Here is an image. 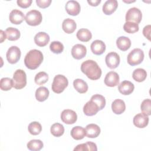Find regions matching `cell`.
Returning <instances> with one entry per match:
<instances>
[{"instance_id":"cell-1","label":"cell","mask_w":151,"mask_h":151,"mask_svg":"<svg viewBox=\"0 0 151 151\" xmlns=\"http://www.w3.org/2000/svg\"><path fill=\"white\" fill-rule=\"evenodd\" d=\"M81 71L92 80H96L101 76V70L97 63L91 60L84 61L81 65Z\"/></svg>"},{"instance_id":"cell-2","label":"cell","mask_w":151,"mask_h":151,"mask_svg":"<svg viewBox=\"0 0 151 151\" xmlns=\"http://www.w3.org/2000/svg\"><path fill=\"white\" fill-rule=\"evenodd\" d=\"M44 59L43 54L40 50L33 49L30 50L25 55L24 64L30 70L37 68L42 63Z\"/></svg>"},{"instance_id":"cell-3","label":"cell","mask_w":151,"mask_h":151,"mask_svg":"<svg viewBox=\"0 0 151 151\" xmlns=\"http://www.w3.org/2000/svg\"><path fill=\"white\" fill-rule=\"evenodd\" d=\"M68 84V81L67 78L62 74H58L53 79L51 88L54 93L59 94L64 90Z\"/></svg>"},{"instance_id":"cell-4","label":"cell","mask_w":151,"mask_h":151,"mask_svg":"<svg viewBox=\"0 0 151 151\" xmlns=\"http://www.w3.org/2000/svg\"><path fill=\"white\" fill-rule=\"evenodd\" d=\"M13 87L16 89H21L27 84V75L21 69L17 70L13 75Z\"/></svg>"},{"instance_id":"cell-5","label":"cell","mask_w":151,"mask_h":151,"mask_svg":"<svg viewBox=\"0 0 151 151\" xmlns=\"http://www.w3.org/2000/svg\"><path fill=\"white\" fill-rule=\"evenodd\" d=\"M144 59V52L140 48H134L127 55V61L129 65L134 66L140 64Z\"/></svg>"},{"instance_id":"cell-6","label":"cell","mask_w":151,"mask_h":151,"mask_svg":"<svg viewBox=\"0 0 151 151\" xmlns=\"http://www.w3.org/2000/svg\"><path fill=\"white\" fill-rule=\"evenodd\" d=\"M42 17L41 13L37 10L32 9L28 11L25 15L26 22L31 26H37L41 24Z\"/></svg>"},{"instance_id":"cell-7","label":"cell","mask_w":151,"mask_h":151,"mask_svg":"<svg viewBox=\"0 0 151 151\" xmlns=\"http://www.w3.org/2000/svg\"><path fill=\"white\" fill-rule=\"evenodd\" d=\"M142 18V14L141 11L136 8H130L126 12L125 19L127 22H133L137 24H139Z\"/></svg>"},{"instance_id":"cell-8","label":"cell","mask_w":151,"mask_h":151,"mask_svg":"<svg viewBox=\"0 0 151 151\" xmlns=\"http://www.w3.org/2000/svg\"><path fill=\"white\" fill-rule=\"evenodd\" d=\"M21 55V50L18 47L11 46L8 50L6 57L7 61L10 64H15L19 60Z\"/></svg>"},{"instance_id":"cell-9","label":"cell","mask_w":151,"mask_h":151,"mask_svg":"<svg viewBox=\"0 0 151 151\" xmlns=\"http://www.w3.org/2000/svg\"><path fill=\"white\" fill-rule=\"evenodd\" d=\"M105 61L109 68L114 69L119 65L120 58L117 53L115 52H110L106 55Z\"/></svg>"},{"instance_id":"cell-10","label":"cell","mask_w":151,"mask_h":151,"mask_svg":"<svg viewBox=\"0 0 151 151\" xmlns=\"http://www.w3.org/2000/svg\"><path fill=\"white\" fill-rule=\"evenodd\" d=\"M61 119L65 124H74L77 119V113L72 110L65 109L61 113Z\"/></svg>"},{"instance_id":"cell-11","label":"cell","mask_w":151,"mask_h":151,"mask_svg":"<svg viewBox=\"0 0 151 151\" xmlns=\"http://www.w3.org/2000/svg\"><path fill=\"white\" fill-rule=\"evenodd\" d=\"M87 54L86 47L83 45L77 44L74 45L71 49V55L76 60H80L84 58Z\"/></svg>"},{"instance_id":"cell-12","label":"cell","mask_w":151,"mask_h":151,"mask_svg":"<svg viewBox=\"0 0 151 151\" xmlns=\"http://www.w3.org/2000/svg\"><path fill=\"white\" fill-rule=\"evenodd\" d=\"M149 117L143 113L137 114L133 117V124L138 128H144L146 127L149 123Z\"/></svg>"},{"instance_id":"cell-13","label":"cell","mask_w":151,"mask_h":151,"mask_svg":"<svg viewBox=\"0 0 151 151\" xmlns=\"http://www.w3.org/2000/svg\"><path fill=\"white\" fill-rule=\"evenodd\" d=\"M65 8L68 14L73 16L77 15L81 10L80 4L77 1L73 0L67 1Z\"/></svg>"},{"instance_id":"cell-14","label":"cell","mask_w":151,"mask_h":151,"mask_svg":"<svg viewBox=\"0 0 151 151\" xmlns=\"http://www.w3.org/2000/svg\"><path fill=\"white\" fill-rule=\"evenodd\" d=\"M104 84L109 87H115L119 83V76L114 71H110L106 75Z\"/></svg>"},{"instance_id":"cell-15","label":"cell","mask_w":151,"mask_h":151,"mask_svg":"<svg viewBox=\"0 0 151 151\" xmlns=\"http://www.w3.org/2000/svg\"><path fill=\"white\" fill-rule=\"evenodd\" d=\"M99 110L100 109L98 105L91 100L87 101L83 107V112L88 116H91L96 114Z\"/></svg>"},{"instance_id":"cell-16","label":"cell","mask_w":151,"mask_h":151,"mask_svg":"<svg viewBox=\"0 0 151 151\" xmlns=\"http://www.w3.org/2000/svg\"><path fill=\"white\" fill-rule=\"evenodd\" d=\"M134 84L127 80H124L121 82L119 86L118 90L119 92L123 95H129L134 90Z\"/></svg>"},{"instance_id":"cell-17","label":"cell","mask_w":151,"mask_h":151,"mask_svg":"<svg viewBox=\"0 0 151 151\" xmlns=\"http://www.w3.org/2000/svg\"><path fill=\"white\" fill-rule=\"evenodd\" d=\"M25 18L23 12L17 9L12 10L9 15L10 22L17 25L20 24L25 19Z\"/></svg>"},{"instance_id":"cell-18","label":"cell","mask_w":151,"mask_h":151,"mask_svg":"<svg viewBox=\"0 0 151 151\" xmlns=\"http://www.w3.org/2000/svg\"><path fill=\"white\" fill-rule=\"evenodd\" d=\"M90 48L93 54L95 55H101L106 50V45L104 42L99 40H96L93 41L90 45Z\"/></svg>"},{"instance_id":"cell-19","label":"cell","mask_w":151,"mask_h":151,"mask_svg":"<svg viewBox=\"0 0 151 151\" xmlns=\"http://www.w3.org/2000/svg\"><path fill=\"white\" fill-rule=\"evenodd\" d=\"M118 6L117 0H107L103 5V12L104 14L109 15L113 14Z\"/></svg>"},{"instance_id":"cell-20","label":"cell","mask_w":151,"mask_h":151,"mask_svg":"<svg viewBox=\"0 0 151 151\" xmlns=\"http://www.w3.org/2000/svg\"><path fill=\"white\" fill-rule=\"evenodd\" d=\"M50 36L45 32H39L34 37V42L39 47H44L49 42Z\"/></svg>"},{"instance_id":"cell-21","label":"cell","mask_w":151,"mask_h":151,"mask_svg":"<svg viewBox=\"0 0 151 151\" xmlns=\"http://www.w3.org/2000/svg\"><path fill=\"white\" fill-rule=\"evenodd\" d=\"M86 133L87 137L96 138L100 133V128L96 124H88L86 127Z\"/></svg>"},{"instance_id":"cell-22","label":"cell","mask_w":151,"mask_h":151,"mask_svg":"<svg viewBox=\"0 0 151 151\" xmlns=\"http://www.w3.org/2000/svg\"><path fill=\"white\" fill-rule=\"evenodd\" d=\"M111 109L113 113L116 114H120L123 113L126 110V104L124 101L119 99L114 100L111 104Z\"/></svg>"},{"instance_id":"cell-23","label":"cell","mask_w":151,"mask_h":151,"mask_svg":"<svg viewBox=\"0 0 151 151\" xmlns=\"http://www.w3.org/2000/svg\"><path fill=\"white\" fill-rule=\"evenodd\" d=\"M116 45L119 49L123 51H125L129 49L131 46L130 40L125 36L119 37L116 40Z\"/></svg>"},{"instance_id":"cell-24","label":"cell","mask_w":151,"mask_h":151,"mask_svg":"<svg viewBox=\"0 0 151 151\" xmlns=\"http://www.w3.org/2000/svg\"><path fill=\"white\" fill-rule=\"evenodd\" d=\"M77 25L76 22L70 18L65 19L62 24V28L67 34H71L76 30Z\"/></svg>"},{"instance_id":"cell-25","label":"cell","mask_w":151,"mask_h":151,"mask_svg":"<svg viewBox=\"0 0 151 151\" xmlns=\"http://www.w3.org/2000/svg\"><path fill=\"white\" fill-rule=\"evenodd\" d=\"M71 137L75 140L83 139L86 135V130L81 126H75L73 127L70 132Z\"/></svg>"},{"instance_id":"cell-26","label":"cell","mask_w":151,"mask_h":151,"mask_svg":"<svg viewBox=\"0 0 151 151\" xmlns=\"http://www.w3.org/2000/svg\"><path fill=\"white\" fill-rule=\"evenodd\" d=\"M74 88L80 93H85L88 90V85L86 81L80 78H77L73 81Z\"/></svg>"},{"instance_id":"cell-27","label":"cell","mask_w":151,"mask_h":151,"mask_svg":"<svg viewBox=\"0 0 151 151\" xmlns=\"http://www.w3.org/2000/svg\"><path fill=\"white\" fill-rule=\"evenodd\" d=\"M49 90L45 87H40L35 91V98L39 101H44L49 96Z\"/></svg>"},{"instance_id":"cell-28","label":"cell","mask_w":151,"mask_h":151,"mask_svg":"<svg viewBox=\"0 0 151 151\" xmlns=\"http://www.w3.org/2000/svg\"><path fill=\"white\" fill-rule=\"evenodd\" d=\"M76 36L80 41L83 42H87L91 39L92 34L88 29L81 28L77 31Z\"/></svg>"},{"instance_id":"cell-29","label":"cell","mask_w":151,"mask_h":151,"mask_svg":"<svg viewBox=\"0 0 151 151\" xmlns=\"http://www.w3.org/2000/svg\"><path fill=\"white\" fill-rule=\"evenodd\" d=\"M6 38L9 41H16L20 37L19 31L15 28L8 27L5 30Z\"/></svg>"},{"instance_id":"cell-30","label":"cell","mask_w":151,"mask_h":151,"mask_svg":"<svg viewBox=\"0 0 151 151\" xmlns=\"http://www.w3.org/2000/svg\"><path fill=\"white\" fill-rule=\"evenodd\" d=\"M74 151H84V150H97L96 143L91 142H87L85 143L78 145L74 149Z\"/></svg>"},{"instance_id":"cell-31","label":"cell","mask_w":151,"mask_h":151,"mask_svg":"<svg viewBox=\"0 0 151 151\" xmlns=\"http://www.w3.org/2000/svg\"><path fill=\"white\" fill-rule=\"evenodd\" d=\"M147 73L146 71L143 68L135 69L132 74L133 78L137 82H142L146 78Z\"/></svg>"},{"instance_id":"cell-32","label":"cell","mask_w":151,"mask_h":151,"mask_svg":"<svg viewBox=\"0 0 151 151\" xmlns=\"http://www.w3.org/2000/svg\"><path fill=\"white\" fill-rule=\"evenodd\" d=\"M50 132L54 136L60 137L64 134V127L63 124L58 123H55L51 126Z\"/></svg>"},{"instance_id":"cell-33","label":"cell","mask_w":151,"mask_h":151,"mask_svg":"<svg viewBox=\"0 0 151 151\" xmlns=\"http://www.w3.org/2000/svg\"><path fill=\"white\" fill-rule=\"evenodd\" d=\"M44 144L41 140L33 139L27 143V148L32 151H39L43 147Z\"/></svg>"},{"instance_id":"cell-34","label":"cell","mask_w":151,"mask_h":151,"mask_svg":"<svg viewBox=\"0 0 151 151\" xmlns=\"http://www.w3.org/2000/svg\"><path fill=\"white\" fill-rule=\"evenodd\" d=\"M28 130L30 134L32 135H38L42 130V126L39 122H32L29 124Z\"/></svg>"},{"instance_id":"cell-35","label":"cell","mask_w":151,"mask_h":151,"mask_svg":"<svg viewBox=\"0 0 151 151\" xmlns=\"http://www.w3.org/2000/svg\"><path fill=\"white\" fill-rule=\"evenodd\" d=\"M124 30L129 34H133L137 32L139 29V24L133 22H126L123 25Z\"/></svg>"},{"instance_id":"cell-36","label":"cell","mask_w":151,"mask_h":151,"mask_svg":"<svg viewBox=\"0 0 151 151\" xmlns=\"http://www.w3.org/2000/svg\"><path fill=\"white\" fill-rule=\"evenodd\" d=\"M13 87L12 79L8 77H4L0 81V88L3 91H8Z\"/></svg>"},{"instance_id":"cell-37","label":"cell","mask_w":151,"mask_h":151,"mask_svg":"<svg viewBox=\"0 0 151 151\" xmlns=\"http://www.w3.org/2000/svg\"><path fill=\"white\" fill-rule=\"evenodd\" d=\"M48 80V75L44 71L38 73L34 78L35 83L38 85H42Z\"/></svg>"},{"instance_id":"cell-38","label":"cell","mask_w":151,"mask_h":151,"mask_svg":"<svg viewBox=\"0 0 151 151\" xmlns=\"http://www.w3.org/2000/svg\"><path fill=\"white\" fill-rule=\"evenodd\" d=\"M90 100L94 101L99 107L100 110L104 109L106 106V99L104 96L101 94H96L91 96Z\"/></svg>"},{"instance_id":"cell-39","label":"cell","mask_w":151,"mask_h":151,"mask_svg":"<svg viewBox=\"0 0 151 151\" xmlns=\"http://www.w3.org/2000/svg\"><path fill=\"white\" fill-rule=\"evenodd\" d=\"M50 50L55 54H60L64 50L63 44L58 41H54L50 45Z\"/></svg>"},{"instance_id":"cell-40","label":"cell","mask_w":151,"mask_h":151,"mask_svg":"<svg viewBox=\"0 0 151 151\" xmlns=\"http://www.w3.org/2000/svg\"><path fill=\"white\" fill-rule=\"evenodd\" d=\"M140 109L142 113L147 116L151 114V100L149 99L144 100L140 105Z\"/></svg>"},{"instance_id":"cell-41","label":"cell","mask_w":151,"mask_h":151,"mask_svg":"<svg viewBox=\"0 0 151 151\" xmlns=\"http://www.w3.org/2000/svg\"><path fill=\"white\" fill-rule=\"evenodd\" d=\"M17 2L19 6L22 8H27L31 5L32 0H17Z\"/></svg>"},{"instance_id":"cell-42","label":"cell","mask_w":151,"mask_h":151,"mask_svg":"<svg viewBox=\"0 0 151 151\" xmlns=\"http://www.w3.org/2000/svg\"><path fill=\"white\" fill-rule=\"evenodd\" d=\"M37 5L42 8H45L50 6L51 0H36Z\"/></svg>"},{"instance_id":"cell-43","label":"cell","mask_w":151,"mask_h":151,"mask_svg":"<svg viewBox=\"0 0 151 151\" xmlns=\"http://www.w3.org/2000/svg\"><path fill=\"white\" fill-rule=\"evenodd\" d=\"M150 28H151V27H150V25H147L146 26H145L144 28H143V35L147 38L149 40H150Z\"/></svg>"},{"instance_id":"cell-44","label":"cell","mask_w":151,"mask_h":151,"mask_svg":"<svg viewBox=\"0 0 151 151\" xmlns=\"http://www.w3.org/2000/svg\"><path fill=\"white\" fill-rule=\"evenodd\" d=\"M87 2L91 6H97L101 2V0H88Z\"/></svg>"},{"instance_id":"cell-45","label":"cell","mask_w":151,"mask_h":151,"mask_svg":"<svg viewBox=\"0 0 151 151\" xmlns=\"http://www.w3.org/2000/svg\"><path fill=\"white\" fill-rule=\"evenodd\" d=\"M1 42H2L6 38V35L5 32H4L2 30H1Z\"/></svg>"},{"instance_id":"cell-46","label":"cell","mask_w":151,"mask_h":151,"mask_svg":"<svg viewBox=\"0 0 151 151\" xmlns=\"http://www.w3.org/2000/svg\"><path fill=\"white\" fill-rule=\"evenodd\" d=\"M123 2H127V3H130V2H135V1H124V0H123Z\"/></svg>"}]
</instances>
